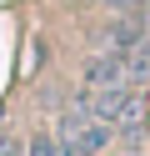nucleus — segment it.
I'll return each mask as SVG.
<instances>
[{
  "instance_id": "f03ea898",
  "label": "nucleus",
  "mask_w": 150,
  "mask_h": 156,
  "mask_svg": "<svg viewBox=\"0 0 150 156\" xmlns=\"http://www.w3.org/2000/svg\"><path fill=\"white\" fill-rule=\"evenodd\" d=\"M80 101L110 126H125L130 136L145 126V91L140 86H105V91H80Z\"/></svg>"
},
{
  "instance_id": "7ed1b4c3",
  "label": "nucleus",
  "mask_w": 150,
  "mask_h": 156,
  "mask_svg": "<svg viewBox=\"0 0 150 156\" xmlns=\"http://www.w3.org/2000/svg\"><path fill=\"white\" fill-rule=\"evenodd\" d=\"M100 45H105V51H140V45H150V20L115 15V20L105 25V35H100Z\"/></svg>"
},
{
  "instance_id": "f257e3e1",
  "label": "nucleus",
  "mask_w": 150,
  "mask_h": 156,
  "mask_svg": "<svg viewBox=\"0 0 150 156\" xmlns=\"http://www.w3.org/2000/svg\"><path fill=\"white\" fill-rule=\"evenodd\" d=\"M55 136H60V146H65L70 156H100L110 141H115V126H110V121H100V116H95V111H90V106L75 96V101L60 111Z\"/></svg>"
},
{
  "instance_id": "20e7f679",
  "label": "nucleus",
  "mask_w": 150,
  "mask_h": 156,
  "mask_svg": "<svg viewBox=\"0 0 150 156\" xmlns=\"http://www.w3.org/2000/svg\"><path fill=\"white\" fill-rule=\"evenodd\" d=\"M25 156H70V151L60 146V136H55V131H35V136L25 141Z\"/></svg>"
}]
</instances>
